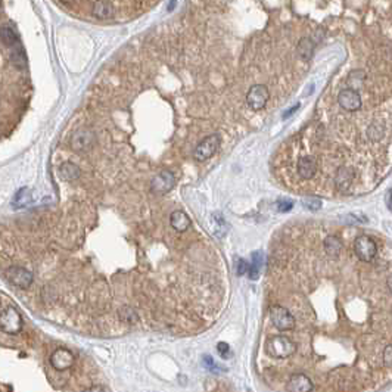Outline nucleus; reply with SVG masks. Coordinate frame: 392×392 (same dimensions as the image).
<instances>
[{
	"mask_svg": "<svg viewBox=\"0 0 392 392\" xmlns=\"http://www.w3.org/2000/svg\"><path fill=\"white\" fill-rule=\"evenodd\" d=\"M0 329L8 335H16L23 331V317L13 307L0 313Z\"/></svg>",
	"mask_w": 392,
	"mask_h": 392,
	"instance_id": "nucleus-4",
	"label": "nucleus"
},
{
	"mask_svg": "<svg viewBox=\"0 0 392 392\" xmlns=\"http://www.w3.org/2000/svg\"><path fill=\"white\" fill-rule=\"evenodd\" d=\"M270 99L269 89L264 84H254L246 95V102L252 111H261Z\"/></svg>",
	"mask_w": 392,
	"mask_h": 392,
	"instance_id": "nucleus-7",
	"label": "nucleus"
},
{
	"mask_svg": "<svg viewBox=\"0 0 392 392\" xmlns=\"http://www.w3.org/2000/svg\"><path fill=\"white\" fill-rule=\"evenodd\" d=\"M265 353L272 358L285 360L297 354V344L287 336H272L265 342Z\"/></svg>",
	"mask_w": 392,
	"mask_h": 392,
	"instance_id": "nucleus-1",
	"label": "nucleus"
},
{
	"mask_svg": "<svg viewBox=\"0 0 392 392\" xmlns=\"http://www.w3.org/2000/svg\"><path fill=\"white\" fill-rule=\"evenodd\" d=\"M176 3H177V0H171V2H170V5H168V11H173V9H174V6H176Z\"/></svg>",
	"mask_w": 392,
	"mask_h": 392,
	"instance_id": "nucleus-33",
	"label": "nucleus"
},
{
	"mask_svg": "<svg viewBox=\"0 0 392 392\" xmlns=\"http://www.w3.org/2000/svg\"><path fill=\"white\" fill-rule=\"evenodd\" d=\"M297 171L301 180H311V178H314V176H316L317 171H319L317 161H316L311 155L299 156L297 164Z\"/></svg>",
	"mask_w": 392,
	"mask_h": 392,
	"instance_id": "nucleus-10",
	"label": "nucleus"
},
{
	"mask_svg": "<svg viewBox=\"0 0 392 392\" xmlns=\"http://www.w3.org/2000/svg\"><path fill=\"white\" fill-rule=\"evenodd\" d=\"M220 142H221V139H220L218 134H211V136L205 137L202 142H199V145L195 148L193 156L198 161H205V159L211 158L215 154V151L218 149Z\"/></svg>",
	"mask_w": 392,
	"mask_h": 392,
	"instance_id": "nucleus-8",
	"label": "nucleus"
},
{
	"mask_svg": "<svg viewBox=\"0 0 392 392\" xmlns=\"http://www.w3.org/2000/svg\"><path fill=\"white\" fill-rule=\"evenodd\" d=\"M217 349H218V353H220L221 357H227V354H229V345L224 344V342H220L218 346H217Z\"/></svg>",
	"mask_w": 392,
	"mask_h": 392,
	"instance_id": "nucleus-29",
	"label": "nucleus"
},
{
	"mask_svg": "<svg viewBox=\"0 0 392 392\" xmlns=\"http://www.w3.org/2000/svg\"><path fill=\"white\" fill-rule=\"evenodd\" d=\"M364 81H366V72L361 71V70L353 71L348 75V78H346L348 87H349V89H354L357 92L364 86Z\"/></svg>",
	"mask_w": 392,
	"mask_h": 392,
	"instance_id": "nucleus-20",
	"label": "nucleus"
},
{
	"mask_svg": "<svg viewBox=\"0 0 392 392\" xmlns=\"http://www.w3.org/2000/svg\"><path fill=\"white\" fill-rule=\"evenodd\" d=\"M250 270V264L245 261V260H239L238 262V274L239 276H243L245 273H248Z\"/></svg>",
	"mask_w": 392,
	"mask_h": 392,
	"instance_id": "nucleus-28",
	"label": "nucleus"
},
{
	"mask_svg": "<svg viewBox=\"0 0 392 392\" xmlns=\"http://www.w3.org/2000/svg\"><path fill=\"white\" fill-rule=\"evenodd\" d=\"M386 287H388V291H389V294L392 295V273L386 277Z\"/></svg>",
	"mask_w": 392,
	"mask_h": 392,
	"instance_id": "nucleus-32",
	"label": "nucleus"
},
{
	"mask_svg": "<svg viewBox=\"0 0 392 392\" xmlns=\"http://www.w3.org/2000/svg\"><path fill=\"white\" fill-rule=\"evenodd\" d=\"M386 205H388V210L392 211V189L388 192V195H386Z\"/></svg>",
	"mask_w": 392,
	"mask_h": 392,
	"instance_id": "nucleus-31",
	"label": "nucleus"
},
{
	"mask_svg": "<svg viewBox=\"0 0 392 392\" xmlns=\"http://www.w3.org/2000/svg\"><path fill=\"white\" fill-rule=\"evenodd\" d=\"M354 255L361 261L368 262L378 255V243L367 235H360L354 240Z\"/></svg>",
	"mask_w": 392,
	"mask_h": 392,
	"instance_id": "nucleus-3",
	"label": "nucleus"
},
{
	"mask_svg": "<svg viewBox=\"0 0 392 392\" xmlns=\"http://www.w3.org/2000/svg\"><path fill=\"white\" fill-rule=\"evenodd\" d=\"M323 250H324V252L327 255L336 257V255H339L344 251V243H342V240L339 238H336L333 235H329L323 240Z\"/></svg>",
	"mask_w": 392,
	"mask_h": 392,
	"instance_id": "nucleus-17",
	"label": "nucleus"
},
{
	"mask_svg": "<svg viewBox=\"0 0 392 392\" xmlns=\"http://www.w3.org/2000/svg\"><path fill=\"white\" fill-rule=\"evenodd\" d=\"M203 366L208 368V370H211V372H217L218 370V366L215 364V361L211 358V357H203Z\"/></svg>",
	"mask_w": 392,
	"mask_h": 392,
	"instance_id": "nucleus-27",
	"label": "nucleus"
},
{
	"mask_svg": "<svg viewBox=\"0 0 392 392\" xmlns=\"http://www.w3.org/2000/svg\"><path fill=\"white\" fill-rule=\"evenodd\" d=\"M286 389L291 392H308L314 389V383L304 372H295L287 379Z\"/></svg>",
	"mask_w": 392,
	"mask_h": 392,
	"instance_id": "nucleus-9",
	"label": "nucleus"
},
{
	"mask_svg": "<svg viewBox=\"0 0 392 392\" xmlns=\"http://www.w3.org/2000/svg\"><path fill=\"white\" fill-rule=\"evenodd\" d=\"M170 224H171V227H173L176 232L183 233V232H186V230L192 226V221H190V218L188 217L186 213L177 210V211H174L173 214L170 215Z\"/></svg>",
	"mask_w": 392,
	"mask_h": 392,
	"instance_id": "nucleus-15",
	"label": "nucleus"
},
{
	"mask_svg": "<svg viewBox=\"0 0 392 392\" xmlns=\"http://www.w3.org/2000/svg\"><path fill=\"white\" fill-rule=\"evenodd\" d=\"M298 109H299V104H297V105H294V107L291 108V109H287L285 114H283V118L286 119V118H289V117H292V115H294V114L297 112Z\"/></svg>",
	"mask_w": 392,
	"mask_h": 392,
	"instance_id": "nucleus-30",
	"label": "nucleus"
},
{
	"mask_svg": "<svg viewBox=\"0 0 392 392\" xmlns=\"http://www.w3.org/2000/svg\"><path fill=\"white\" fill-rule=\"evenodd\" d=\"M117 12L115 5L112 0H93L92 5V13L97 19H111Z\"/></svg>",
	"mask_w": 392,
	"mask_h": 392,
	"instance_id": "nucleus-12",
	"label": "nucleus"
},
{
	"mask_svg": "<svg viewBox=\"0 0 392 392\" xmlns=\"http://www.w3.org/2000/svg\"><path fill=\"white\" fill-rule=\"evenodd\" d=\"M118 316H119V320L122 321V323H131V324H134V323H137V321H139V316H137V313H136V311H133L131 308L119 310Z\"/></svg>",
	"mask_w": 392,
	"mask_h": 392,
	"instance_id": "nucleus-23",
	"label": "nucleus"
},
{
	"mask_svg": "<svg viewBox=\"0 0 392 392\" xmlns=\"http://www.w3.org/2000/svg\"><path fill=\"white\" fill-rule=\"evenodd\" d=\"M59 173L64 180L67 181H72V180H77L80 177V167L75 166L74 162H64L62 166L59 167Z\"/></svg>",
	"mask_w": 392,
	"mask_h": 392,
	"instance_id": "nucleus-19",
	"label": "nucleus"
},
{
	"mask_svg": "<svg viewBox=\"0 0 392 392\" xmlns=\"http://www.w3.org/2000/svg\"><path fill=\"white\" fill-rule=\"evenodd\" d=\"M50 364L56 370H67L74 364V356L65 348L56 349L50 357Z\"/></svg>",
	"mask_w": 392,
	"mask_h": 392,
	"instance_id": "nucleus-13",
	"label": "nucleus"
},
{
	"mask_svg": "<svg viewBox=\"0 0 392 392\" xmlns=\"http://www.w3.org/2000/svg\"><path fill=\"white\" fill-rule=\"evenodd\" d=\"M261 267H262V254L257 251V252H254V254H252V261H251L250 270H248L250 279H252V280H257V279L260 277Z\"/></svg>",
	"mask_w": 392,
	"mask_h": 392,
	"instance_id": "nucleus-21",
	"label": "nucleus"
},
{
	"mask_svg": "<svg viewBox=\"0 0 392 392\" xmlns=\"http://www.w3.org/2000/svg\"><path fill=\"white\" fill-rule=\"evenodd\" d=\"M302 205L310 211H317L321 208V199L317 196H307L302 199Z\"/></svg>",
	"mask_w": 392,
	"mask_h": 392,
	"instance_id": "nucleus-24",
	"label": "nucleus"
},
{
	"mask_svg": "<svg viewBox=\"0 0 392 392\" xmlns=\"http://www.w3.org/2000/svg\"><path fill=\"white\" fill-rule=\"evenodd\" d=\"M30 202H31V193H30V189H27V188L18 190L12 199L13 208H23Z\"/></svg>",
	"mask_w": 392,
	"mask_h": 392,
	"instance_id": "nucleus-22",
	"label": "nucleus"
},
{
	"mask_svg": "<svg viewBox=\"0 0 392 392\" xmlns=\"http://www.w3.org/2000/svg\"><path fill=\"white\" fill-rule=\"evenodd\" d=\"M292 207H294V202L292 201H279L277 205H276V208H277V211L279 213H287V211H291L292 210Z\"/></svg>",
	"mask_w": 392,
	"mask_h": 392,
	"instance_id": "nucleus-26",
	"label": "nucleus"
},
{
	"mask_svg": "<svg viewBox=\"0 0 392 392\" xmlns=\"http://www.w3.org/2000/svg\"><path fill=\"white\" fill-rule=\"evenodd\" d=\"M382 364L386 368H392V345H386L382 353Z\"/></svg>",
	"mask_w": 392,
	"mask_h": 392,
	"instance_id": "nucleus-25",
	"label": "nucleus"
},
{
	"mask_svg": "<svg viewBox=\"0 0 392 392\" xmlns=\"http://www.w3.org/2000/svg\"><path fill=\"white\" fill-rule=\"evenodd\" d=\"M72 148L77 149V151H81V152H86L89 149H92L93 146V142H95V134L92 131L89 130H81L78 133H75L72 136Z\"/></svg>",
	"mask_w": 392,
	"mask_h": 392,
	"instance_id": "nucleus-14",
	"label": "nucleus"
},
{
	"mask_svg": "<svg viewBox=\"0 0 392 392\" xmlns=\"http://www.w3.org/2000/svg\"><path fill=\"white\" fill-rule=\"evenodd\" d=\"M270 319L274 327L280 332H287V331H294L295 329V317L292 314V311L286 308L285 305L280 304H274L270 307Z\"/></svg>",
	"mask_w": 392,
	"mask_h": 392,
	"instance_id": "nucleus-2",
	"label": "nucleus"
},
{
	"mask_svg": "<svg viewBox=\"0 0 392 392\" xmlns=\"http://www.w3.org/2000/svg\"><path fill=\"white\" fill-rule=\"evenodd\" d=\"M5 276H6V279H8L13 286L21 287V289L30 287V286L33 285V280H34L31 272H28L24 267H18V265L9 267V269L6 270Z\"/></svg>",
	"mask_w": 392,
	"mask_h": 392,
	"instance_id": "nucleus-6",
	"label": "nucleus"
},
{
	"mask_svg": "<svg viewBox=\"0 0 392 392\" xmlns=\"http://www.w3.org/2000/svg\"><path fill=\"white\" fill-rule=\"evenodd\" d=\"M314 48H316V45L311 38L308 37L301 38V42L298 43V56L302 60H310L314 53Z\"/></svg>",
	"mask_w": 392,
	"mask_h": 392,
	"instance_id": "nucleus-18",
	"label": "nucleus"
},
{
	"mask_svg": "<svg viewBox=\"0 0 392 392\" xmlns=\"http://www.w3.org/2000/svg\"><path fill=\"white\" fill-rule=\"evenodd\" d=\"M174 183H176V177L171 171L168 170H164L161 171L158 176H155V178L152 180V184H151V189L154 193H159V195H164L167 192L174 188Z\"/></svg>",
	"mask_w": 392,
	"mask_h": 392,
	"instance_id": "nucleus-11",
	"label": "nucleus"
},
{
	"mask_svg": "<svg viewBox=\"0 0 392 392\" xmlns=\"http://www.w3.org/2000/svg\"><path fill=\"white\" fill-rule=\"evenodd\" d=\"M0 40L5 46L8 48H15L16 45H21L19 43V37H18V33L15 31V28L11 27V25H2L0 27Z\"/></svg>",
	"mask_w": 392,
	"mask_h": 392,
	"instance_id": "nucleus-16",
	"label": "nucleus"
},
{
	"mask_svg": "<svg viewBox=\"0 0 392 392\" xmlns=\"http://www.w3.org/2000/svg\"><path fill=\"white\" fill-rule=\"evenodd\" d=\"M338 104L348 112H357L363 107V99L357 90L346 87L338 93Z\"/></svg>",
	"mask_w": 392,
	"mask_h": 392,
	"instance_id": "nucleus-5",
	"label": "nucleus"
}]
</instances>
